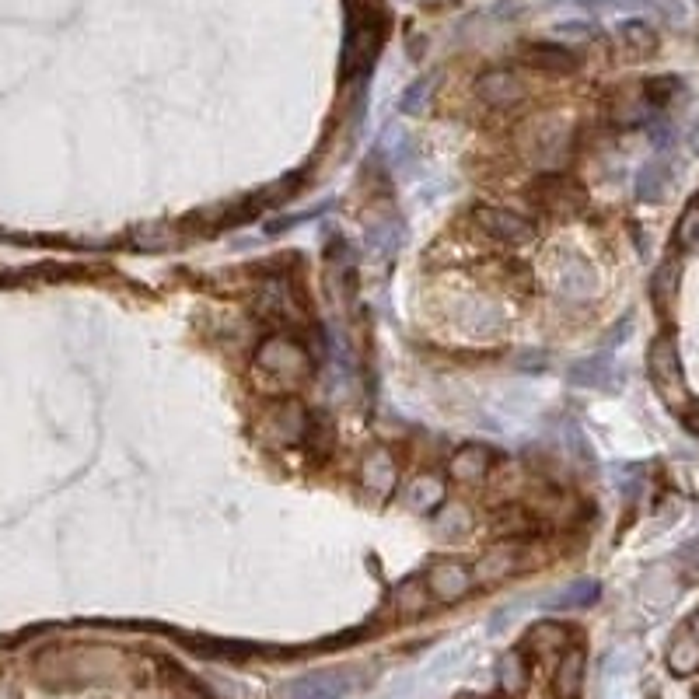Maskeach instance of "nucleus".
I'll return each instance as SVG.
<instances>
[{
  "label": "nucleus",
  "mask_w": 699,
  "mask_h": 699,
  "mask_svg": "<svg viewBox=\"0 0 699 699\" xmlns=\"http://www.w3.org/2000/svg\"><path fill=\"white\" fill-rule=\"evenodd\" d=\"M402 500H406L409 511H437V507L444 504V483L437 476H416L413 483L406 486V493H402Z\"/></svg>",
  "instance_id": "7"
},
{
  "label": "nucleus",
  "mask_w": 699,
  "mask_h": 699,
  "mask_svg": "<svg viewBox=\"0 0 699 699\" xmlns=\"http://www.w3.org/2000/svg\"><path fill=\"white\" fill-rule=\"evenodd\" d=\"M528 682V668L525 661H521V654H507L504 661H500V686L507 689V693H521Z\"/></svg>",
  "instance_id": "15"
},
{
  "label": "nucleus",
  "mask_w": 699,
  "mask_h": 699,
  "mask_svg": "<svg viewBox=\"0 0 699 699\" xmlns=\"http://www.w3.org/2000/svg\"><path fill=\"white\" fill-rule=\"evenodd\" d=\"M472 217H476V224L486 231V235L500 238V242H525V238H532V224H528L521 214H511V210L479 207Z\"/></svg>",
  "instance_id": "4"
},
{
  "label": "nucleus",
  "mask_w": 699,
  "mask_h": 699,
  "mask_svg": "<svg viewBox=\"0 0 699 699\" xmlns=\"http://www.w3.org/2000/svg\"><path fill=\"white\" fill-rule=\"evenodd\" d=\"M696 242H699V200L686 210V214H682V221H679V245H682V249H693Z\"/></svg>",
  "instance_id": "17"
},
{
  "label": "nucleus",
  "mask_w": 699,
  "mask_h": 699,
  "mask_svg": "<svg viewBox=\"0 0 699 699\" xmlns=\"http://www.w3.org/2000/svg\"><path fill=\"white\" fill-rule=\"evenodd\" d=\"M479 95H483V102L497 105V109H507V105L525 98V84H521L511 70H490V74L479 81Z\"/></svg>",
  "instance_id": "5"
},
{
  "label": "nucleus",
  "mask_w": 699,
  "mask_h": 699,
  "mask_svg": "<svg viewBox=\"0 0 699 699\" xmlns=\"http://www.w3.org/2000/svg\"><path fill=\"white\" fill-rule=\"evenodd\" d=\"M581 682H584V654L570 651L567 658H563L560 672H556V696H560V699H577V693H581Z\"/></svg>",
  "instance_id": "11"
},
{
  "label": "nucleus",
  "mask_w": 699,
  "mask_h": 699,
  "mask_svg": "<svg viewBox=\"0 0 699 699\" xmlns=\"http://www.w3.org/2000/svg\"><path fill=\"white\" fill-rule=\"evenodd\" d=\"M360 476H364V483L371 486L374 493H388L395 483H399V469H395V458L388 455V451H374V455H367Z\"/></svg>",
  "instance_id": "8"
},
{
  "label": "nucleus",
  "mask_w": 699,
  "mask_h": 699,
  "mask_svg": "<svg viewBox=\"0 0 699 699\" xmlns=\"http://www.w3.org/2000/svg\"><path fill=\"white\" fill-rule=\"evenodd\" d=\"M532 640L539 651H556V647L567 644V630H560V626H539V630H532Z\"/></svg>",
  "instance_id": "18"
},
{
  "label": "nucleus",
  "mask_w": 699,
  "mask_h": 699,
  "mask_svg": "<svg viewBox=\"0 0 699 699\" xmlns=\"http://www.w3.org/2000/svg\"><path fill=\"white\" fill-rule=\"evenodd\" d=\"M686 427L693 430V434L699 437V406H693V409H689V413H686Z\"/></svg>",
  "instance_id": "20"
},
{
  "label": "nucleus",
  "mask_w": 699,
  "mask_h": 699,
  "mask_svg": "<svg viewBox=\"0 0 699 699\" xmlns=\"http://www.w3.org/2000/svg\"><path fill=\"white\" fill-rule=\"evenodd\" d=\"M493 465V455L486 448H476V444H469V448H462L455 458H451V476H455V483H483L486 472H490Z\"/></svg>",
  "instance_id": "6"
},
{
  "label": "nucleus",
  "mask_w": 699,
  "mask_h": 699,
  "mask_svg": "<svg viewBox=\"0 0 699 699\" xmlns=\"http://www.w3.org/2000/svg\"><path fill=\"white\" fill-rule=\"evenodd\" d=\"M427 581H420V577H409L406 584H399V591H395V609L402 612V616H416V612L427 609Z\"/></svg>",
  "instance_id": "13"
},
{
  "label": "nucleus",
  "mask_w": 699,
  "mask_h": 699,
  "mask_svg": "<svg viewBox=\"0 0 699 699\" xmlns=\"http://www.w3.org/2000/svg\"><path fill=\"white\" fill-rule=\"evenodd\" d=\"M528 60H532L535 67H542V70H570V67H574V53H570V49H563V46H535Z\"/></svg>",
  "instance_id": "14"
},
{
  "label": "nucleus",
  "mask_w": 699,
  "mask_h": 699,
  "mask_svg": "<svg viewBox=\"0 0 699 699\" xmlns=\"http://www.w3.org/2000/svg\"><path fill=\"white\" fill-rule=\"evenodd\" d=\"M514 563H518V553H514L511 546H500V549H493V553H486L483 560H479V570L472 577H476V581H497V577L511 574Z\"/></svg>",
  "instance_id": "12"
},
{
  "label": "nucleus",
  "mask_w": 699,
  "mask_h": 699,
  "mask_svg": "<svg viewBox=\"0 0 699 699\" xmlns=\"http://www.w3.org/2000/svg\"><path fill=\"white\" fill-rule=\"evenodd\" d=\"M647 364H651L654 385H658V392L668 402H686V392H682V360L672 336H658L654 340L651 353H647Z\"/></svg>",
  "instance_id": "2"
},
{
  "label": "nucleus",
  "mask_w": 699,
  "mask_h": 699,
  "mask_svg": "<svg viewBox=\"0 0 699 699\" xmlns=\"http://www.w3.org/2000/svg\"><path fill=\"white\" fill-rule=\"evenodd\" d=\"M619 39H623V46L633 49V53H651V49H654V32L647 25H640V21H630V25H623Z\"/></svg>",
  "instance_id": "16"
},
{
  "label": "nucleus",
  "mask_w": 699,
  "mask_h": 699,
  "mask_svg": "<svg viewBox=\"0 0 699 699\" xmlns=\"http://www.w3.org/2000/svg\"><path fill=\"white\" fill-rule=\"evenodd\" d=\"M668 668H672L675 675H693L699 672V640L693 630L679 633L672 644V651H668Z\"/></svg>",
  "instance_id": "9"
},
{
  "label": "nucleus",
  "mask_w": 699,
  "mask_h": 699,
  "mask_svg": "<svg viewBox=\"0 0 699 699\" xmlns=\"http://www.w3.org/2000/svg\"><path fill=\"white\" fill-rule=\"evenodd\" d=\"M256 367H259V374H263L266 388H280V392H287V388H294L298 381L308 378L312 360H308V353L301 343L287 340V336H270L256 353Z\"/></svg>",
  "instance_id": "1"
},
{
  "label": "nucleus",
  "mask_w": 699,
  "mask_h": 699,
  "mask_svg": "<svg viewBox=\"0 0 699 699\" xmlns=\"http://www.w3.org/2000/svg\"><path fill=\"white\" fill-rule=\"evenodd\" d=\"M472 584H476V577L469 574V567H462V563H455V560L437 563V567H430V574H427L430 595L441 598V602L465 598L472 591Z\"/></svg>",
  "instance_id": "3"
},
{
  "label": "nucleus",
  "mask_w": 699,
  "mask_h": 699,
  "mask_svg": "<svg viewBox=\"0 0 699 699\" xmlns=\"http://www.w3.org/2000/svg\"><path fill=\"white\" fill-rule=\"evenodd\" d=\"M469 514L462 511V507H448V511H441V518H437V532H469Z\"/></svg>",
  "instance_id": "19"
},
{
  "label": "nucleus",
  "mask_w": 699,
  "mask_h": 699,
  "mask_svg": "<svg viewBox=\"0 0 699 699\" xmlns=\"http://www.w3.org/2000/svg\"><path fill=\"white\" fill-rule=\"evenodd\" d=\"M689 630H693V633H696V640H699V612L693 616V623H689Z\"/></svg>",
  "instance_id": "21"
},
{
  "label": "nucleus",
  "mask_w": 699,
  "mask_h": 699,
  "mask_svg": "<svg viewBox=\"0 0 699 699\" xmlns=\"http://www.w3.org/2000/svg\"><path fill=\"white\" fill-rule=\"evenodd\" d=\"M343 689V682L336 675H308V679L294 682L287 689V699H336Z\"/></svg>",
  "instance_id": "10"
}]
</instances>
